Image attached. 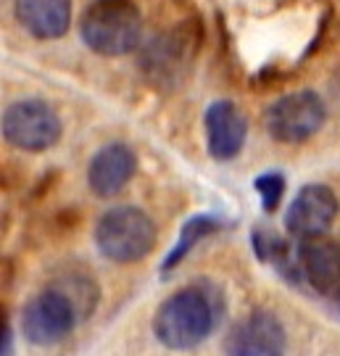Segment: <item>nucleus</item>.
Segmentation results:
<instances>
[{"label": "nucleus", "mask_w": 340, "mask_h": 356, "mask_svg": "<svg viewBox=\"0 0 340 356\" xmlns=\"http://www.w3.org/2000/svg\"><path fill=\"white\" fill-rule=\"evenodd\" d=\"M338 301H340V298H338Z\"/></svg>", "instance_id": "nucleus-18"}, {"label": "nucleus", "mask_w": 340, "mask_h": 356, "mask_svg": "<svg viewBox=\"0 0 340 356\" xmlns=\"http://www.w3.org/2000/svg\"><path fill=\"white\" fill-rule=\"evenodd\" d=\"M216 309L203 288H182L169 296L153 314L156 341L172 351H188L201 346L216 327Z\"/></svg>", "instance_id": "nucleus-1"}, {"label": "nucleus", "mask_w": 340, "mask_h": 356, "mask_svg": "<svg viewBox=\"0 0 340 356\" xmlns=\"http://www.w3.org/2000/svg\"><path fill=\"white\" fill-rule=\"evenodd\" d=\"M79 35L92 53L119 58L140 45L143 16L132 0H95L79 19Z\"/></svg>", "instance_id": "nucleus-2"}, {"label": "nucleus", "mask_w": 340, "mask_h": 356, "mask_svg": "<svg viewBox=\"0 0 340 356\" xmlns=\"http://www.w3.org/2000/svg\"><path fill=\"white\" fill-rule=\"evenodd\" d=\"M288 335L272 312L256 309L235 322L225 335V356H285Z\"/></svg>", "instance_id": "nucleus-8"}, {"label": "nucleus", "mask_w": 340, "mask_h": 356, "mask_svg": "<svg viewBox=\"0 0 340 356\" xmlns=\"http://www.w3.org/2000/svg\"><path fill=\"white\" fill-rule=\"evenodd\" d=\"M253 188L261 198V206H264L266 214H275L280 209V201L285 195V177L280 172H264L253 179Z\"/></svg>", "instance_id": "nucleus-16"}, {"label": "nucleus", "mask_w": 340, "mask_h": 356, "mask_svg": "<svg viewBox=\"0 0 340 356\" xmlns=\"http://www.w3.org/2000/svg\"><path fill=\"white\" fill-rule=\"evenodd\" d=\"M51 288L53 291H58L61 296H66V298L72 301V306L76 309V317L79 319L90 317V314L95 312L98 296H101L98 285H95V280L90 277L88 272H76V269H69L66 275L56 277Z\"/></svg>", "instance_id": "nucleus-15"}, {"label": "nucleus", "mask_w": 340, "mask_h": 356, "mask_svg": "<svg viewBox=\"0 0 340 356\" xmlns=\"http://www.w3.org/2000/svg\"><path fill=\"white\" fill-rule=\"evenodd\" d=\"M95 245L108 261L135 264L156 245V225L138 206H116L98 219Z\"/></svg>", "instance_id": "nucleus-4"}, {"label": "nucleus", "mask_w": 340, "mask_h": 356, "mask_svg": "<svg viewBox=\"0 0 340 356\" xmlns=\"http://www.w3.org/2000/svg\"><path fill=\"white\" fill-rule=\"evenodd\" d=\"M198 48H201V22L185 19L148 40L140 56V66L151 79V85L177 88L182 76L190 72Z\"/></svg>", "instance_id": "nucleus-3"}, {"label": "nucleus", "mask_w": 340, "mask_h": 356, "mask_svg": "<svg viewBox=\"0 0 340 356\" xmlns=\"http://www.w3.org/2000/svg\"><path fill=\"white\" fill-rule=\"evenodd\" d=\"M79 322L72 301L58 291L38 293L22 312V332L32 346H53L63 341Z\"/></svg>", "instance_id": "nucleus-7"}, {"label": "nucleus", "mask_w": 340, "mask_h": 356, "mask_svg": "<svg viewBox=\"0 0 340 356\" xmlns=\"http://www.w3.org/2000/svg\"><path fill=\"white\" fill-rule=\"evenodd\" d=\"M338 195L332 188L319 185V182L303 185L285 211V229L298 241L327 235L338 216Z\"/></svg>", "instance_id": "nucleus-9"}, {"label": "nucleus", "mask_w": 340, "mask_h": 356, "mask_svg": "<svg viewBox=\"0 0 340 356\" xmlns=\"http://www.w3.org/2000/svg\"><path fill=\"white\" fill-rule=\"evenodd\" d=\"M216 229H219V219H214L211 214L190 216L188 222L182 225V229H179V238H177L175 248H172V251L166 254L164 261H161V275H169L175 267H179L182 259H185L203 238H209V235L216 232Z\"/></svg>", "instance_id": "nucleus-14"}, {"label": "nucleus", "mask_w": 340, "mask_h": 356, "mask_svg": "<svg viewBox=\"0 0 340 356\" xmlns=\"http://www.w3.org/2000/svg\"><path fill=\"white\" fill-rule=\"evenodd\" d=\"M296 267L314 293L325 298H340V241L330 235L298 241Z\"/></svg>", "instance_id": "nucleus-10"}, {"label": "nucleus", "mask_w": 340, "mask_h": 356, "mask_svg": "<svg viewBox=\"0 0 340 356\" xmlns=\"http://www.w3.org/2000/svg\"><path fill=\"white\" fill-rule=\"evenodd\" d=\"M13 13L32 38L58 40L72 24V0H16Z\"/></svg>", "instance_id": "nucleus-13"}, {"label": "nucleus", "mask_w": 340, "mask_h": 356, "mask_svg": "<svg viewBox=\"0 0 340 356\" xmlns=\"http://www.w3.org/2000/svg\"><path fill=\"white\" fill-rule=\"evenodd\" d=\"M0 356H13L11 327H8V322H3V343H0Z\"/></svg>", "instance_id": "nucleus-17"}, {"label": "nucleus", "mask_w": 340, "mask_h": 356, "mask_svg": "<svg viewBox=\"0 0 340 356\" xmlns=\"http://www.w3.org/2000/svg\"><path fill=\"white\" fill-rule=\"evenodd\" d=\"M3 138L8 145L26 153L51 151L61 140V119L53 106L38 98L16 101L3 114Z\"/></svg>", "instance_id": "nucleus-6"}, {"label": "nucleus", "mask_w": 340, "mask_h": 356, "mask_svg": "<svg viewBox=\"0 0 340 356\" xmlns=\"http://www.w3.org/2000/svg\"><path fill=\"white\" fill-rule=\"evenodd\" d=\"M138 159L135 151L124 143H108L90 159L88 185L98 198H111L127 188V182L135 177Z\"/></svg>", "instance_id": "nucleus-12"}, {"label": "nucleus", "mask_w": 340, "mask_h": 356, "mask_svg": "<svg viewBox=\"0 0 340 356\" xmlns=\"http://www.w3.org/2000/svg\"><path fill=\"white\" fill-rule=\"evenodd\" d=\"M325 119H327L325 101L314 90H298L277 98L266 108L264 124L272 140L285 143V145H301L322 129Z\"/></svg>", "instance_id": "nucleus-5"}, {"label": "nucleus", "mask_w": 340, "mask_h": 356, "mask_svg": "<svg viewBox=\"0 0 340 356\" xmlns=\"http://www.w3.org/2000/svg\"><path fill=\"white\" fill-rule=\"evenodd\" d=\"M206 145L214 161H232L248 138V122L232 101H214L203 116Z\"/></svg>", "instance_id": "nucleus-11"}]
</instances>
